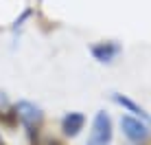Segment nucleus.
Returning <instances> with one entry per match:
<instances>
[{
	"label": "nucleus",
	"instance_id": "f257e3e1",
	"mask_svg": "<svg viewBox=\"0 0 151 145\" xmlns=\"http://www.w3.org/2000/svg\"><path fill=\"white\" fill-rule=\"evenodd\" d=\"M15 119L20 121V125L27 130V134L31 138L40 132L42 123H44V112H42L40 106H35L33 101H27V99H20L15 103Z\"/></svg>",
	"mask_w": 151,
	"mask_h": 145
},
{
	"label": "nucleus",
	"instance_id": "f03ea898",
	"mask_svg": "<svg viewBox=\"0 0 151 145\" xmlns=\"http://www.w3.org/2000/svg\"><path fill=\"white\" fill-rule=\"evenodd\" d=\"M114 138V123L112 117L105 110H99L90 125V134H88L86 145H110Z\"/></svg>",
	"mask_w": 151,
	"mask_h": 145
},
{
	"label": "nucleus",
	"instance_id": "7ed1b4c3",
	"mask_svg": "<svg viewBox=\"0 0 151 145\" xmlns=\"http://www.w3.org/2000/svg\"><path fill=\"white\" fill-rule=\"evenodd\" d=\"M121 132L129 143L142 145L151 138V123L142 121L138 117H132V115H123L121 117Z\"/></svg>",
	"mask_w": 151,
	"mask_h": 145
},
{
	"label": "nucleus",
	"instance_id": "20e7f679",
	"mask_svg": "<svg viewBox=\"0 0 151 145\" xmlns=\"http://www.w3.org/2000/svg\"><path fill=\"white\" fill-rule=\"evenodd\" d=\"M90 53L92 57L101 64H112L118 55L123 53V46L116 42V40H107V42H96L90 46Z\"/></svg>",
	"mask_w": 151,
	"mask_h": 145
},
{
	"label": "nucleus",
	"instance_id": "39448f33",
	"mask_svg": "<svg viewBox=\"0 0 151 145\" xmlns=\"http://www.w3.org/2000/svg\"><path fill=\"white\" fill-rule=\"evenodd\" d=\"M112 101L116 103V106H121L123 108V112H127V115H132V117H138V119H142V121H147L151 123V115L147 110H145L140 103H136L134 99H129L127 95H121V92H112Z\"/></svg>",
	"mask_w": 151,
	"mask_h": 145
},
{
	"label": "nucleus",
	"instance_id": "423d86ee",
	"mask_svg": "<svg viewBox=\"0 0 151 145\" xmlns=\"http://www.w3.org/2000/svg\"><path fill=\"white\" fill-rule=\"evenodd\" d=\"M83 125H86V115L83 112H68V115H64L61 119V132L66 134V136H77Z\"/></svg>",
	"mask_w": 151,
	"mask_h": 145
},
{
	"label": "nucleus",
	"instance_id": "0eeeda50",
	"mask_svg": "<svg viewBox=\"0 0 151 145\" xmlns=\"http://www.w3.org/2000/svg\"><path fill=\"white\" fill-rule=\"evenodd\" d=\"M0 119H2V121H11V119H15V108L9 103V99H7L4 92H0Z\"/></svg>",
	"mask_w": 151,
	"mask_h": 145
},
{
	"label": "nucleus",
	"instance_id": "6e6552de",
	"mask_svg": "<svg viewBox=\"0 0 151 145\" xmlns=\"http://www.w3.org/2000/svg\"><path fill=\"white\" fill-rule=\"evenodd\" d=\"M48 145H59V143H57V141H50V143H48Z\"/></svg>",
	"mask_w": 151,
	"mask_h": 145
},
{
	"label": "nucleus",
	"instance_id": "1a4fd4ad",
	"mask_svg": "<svg viewBox=\"0 0 151 145\" xmlns=\"http://www.w3.org/2000/svg\"><path fill=\"white\" fill-rule=\"evenodd\" d=\"M0 145H4V143H2V136H0Z\"/></svg>",
	"mask_w": 151,
	"mask_h": 145
}]
</instances>
